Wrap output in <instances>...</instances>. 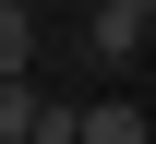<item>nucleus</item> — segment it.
Returning a JSON list of instances; mask_svg holds the SVG:
<instances>
[{
  "instance_id": "4",
  "label": "nucleus",
  "mask_w": 156,
  "mask_h": 144,
  "mask_svg": "<svg viewBox=\"0 0 156 144\" xmlns=\"http://www.w3.org/2000/svg\"><path fill=\"white\" fill-rule=\"evenodd\" d=\"M36 60V12H24V0H0V72H24Z\"/></svg>"
},
{
  "instance_id": "1",
  "label": "nucleus",
  "mask_w": 156,
  "mask_h": 144,
  "mask_svg": "<svg viewBox=\"0 0 156 144\" xmlns=\"http://www.w3.org/2000/svg\"><path fill=\"white\" fill-rule=\"evenodd\" d=\"M144 36H156V12H132V0H96V12H84V60L96 72H120Z\"/></svg>"
},
{
  "instance_id": "3",
  "label": "nucleus",
  "mask_w": 156,
  "mask_h": 144,
  "mask_svg": "<svg viewBox=\"0 0 156 144\" xmlns=\"http://www.w3.org/2000/svg\"><path fill=\"white\" fill-rule=\"evenodd\" d=\"M0 144H36V84L0 72Z\"/></svg>"
},
{
  "instance_id": "5",
  "label": "nucleus",
  "mask_w": 156,
  "mask_h": 144,
  "mask_svg": "<svg viewBox=\"0 0 156 144\" xmlns=\"http://www.w3.org/2000/svg\"><path fill=\"white\" fill-rule=\"evenodd\" d=\"M132 12H156V0H132Z\"/></svg>"
},
{
  "instance_id": "2",
  "label": "nucleus",
  "mask_w": 156,
  "mask_h": 144,
  "mask_svg": "<svg viewBox=\"0 0 156 144\" xmlns=\"http://www.w3.org/2000/svg\"><path fill=\"white\" fill-rule=\"evenodd\" d=\"M156 120H144V108L132 96H96V108H84V144H144Z\"/></svg>"
}]
</instances>
